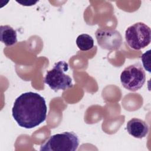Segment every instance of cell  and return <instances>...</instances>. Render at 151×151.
<instances>
[{"label": "cell", "mask_w": 151, "mask_h": 151, "mask_svg": "<svg viewBox=\"0 0 151 151\" xmlns=\"http://www.w3.org/2000/svg\"><path fill=\"white\" fill-rule=\"evenodd\" d=\"M47 107L44 98L37 93L29 91L21 94L15 100L12 114L17 124L30 129L44 122Z\"/></svg>", "instance_id": "1"}, {"label": "cell", "mask_w": 151, "mask_h": 151, "mask_svg": "<svg viewBox=\"0 0 151 151\" xmlns=\"http://www.w3.org/2000/svg\"><path fill=\"white\" fill-rule=\"evenodd\" d=\"M68 70V64L65 61H60L55 63L53 68L47 72L44 82L55 91L72 87V79L65 73Z\"/></svg>", "instance_id": "2"}, {"label": "cell", "mask_w": 151, "mask_h": 151, "mask_svg": "<svg viewBox=\"0 0 151 151\" xmlns=\"http://www.w3.org/2000/svg\"><path fill=\"white\" fill-rule=\"evenodd\" d=\"M79 145L77 135L73 132H64L51 136L40 147L41 151H75Z\"/></svg>", "instance_id": "3"}, {"label": "cell", "mask_w": 151, "mask_h": 151, "mask_svg": "<svg viewBox=\"0 0 151 151\" xmlns=\"http://www.w3.org/2000/svg\"><path fill=\"white\" fill-rule=\"evenodd\" d=\"M125 40L128 45L133 50L144 48L151 41L150 28L143 22H136L126 29Z\"/></svg>", "instance_id": "4"}, {"label": "cell", "mask_w": 151, "mask_h": 151, "mask_svg": "<svg viewBox=\"0 0 151 151\" xmlns=\"http://www.w3.org/2000/svg\"><path fill=\"white\" fill-rule=\"evenodd\" d=\"M120 79L124 88L131 91H136L144 85L146 74L142 65L137 63L124 68L121 73Z\"/></svg>", "instance_id": "5"}, {"label": "cell", "mask_w": 151, "mask_h": 151, "mask_svg": "<svg viewBox=\"0 0 151 151\" xmlns=\"http://www.w3.org/2000/svg\"><path fill=\"white\" fill-rule=\"evenodd\" d=\"M98 44L103 49L110 51L118 50L122 43V37L117 30L99 28L96 31Z\"/></svg>", "instance_id": "6"}, {"label": "cell", "mask_w": 151, "mask_h": 151, "mask_svg": "<svg viewBox=\"0 0 151 151\" xmlns=\"http://www.w3.org/2000/svg\"><path fill=\"white\" fill-rule=\"evenodd\" d=\"M126 130L129 134L137 139L145 137L149 132V126L143 120L132 118L126 124Z\"/></svg>", "instance_id": "7"}, {"label": "cell", "mask_w": 151, "mask_h": 151, "mask_svg": "<svg viewBox=\"0 0 151 151\" xmlns=\"http://www.w3.org/2000/svg\"><path fill=\"white\" fill-rule=\"evenodd\" d=\"M0 39L6 47L12 46L17 42V31L8 25L0 26Z\"/></svg>", "instance_id": "8"}, {"label": "cell", "mask_w": 151, "mask_h": 151, "mask_svg": "<svg viewBox=\"0 0 151 151\" xmlns=\"http://www.w3.org/2000/svg\"><path fill=\"white\" fill-rule=\"evenodd\" d=\"M76 44L81 51H88L94 46V40L91 36L87 34L79 35L76 39Z\"/></svg>", "instance_id": "9"}, {"label": "cell", "mask_w": 151, "mask_h": 151, "mask_svg": "<svg viewBox=\"0 0 151 151\" xmlns=\"http://www.w3.org/2000/svg\"><path fill=\"white\" fill-rule=\"evenodd\" d=\"M150 50H149L143 53L141 56V60L142 61L143 66L145 69L149 73H150Z\"/></svg>", "instance_id": "10"}, {"label": "cell", "mask_w": 151, "mask_h": 151, "mask_svg": "<svg viewBox=\"0 0 151 151\" xmlns=\"http://www.w3.org/2000/svg\"><path fill=\"white\" fill-rule=\"evenodd\" d=\"M17 2L21 4L22 5H24V6H32L34 5V4H35L38 1H17Z\"/></svg>", "instance_id": "11"}]
</instances>
